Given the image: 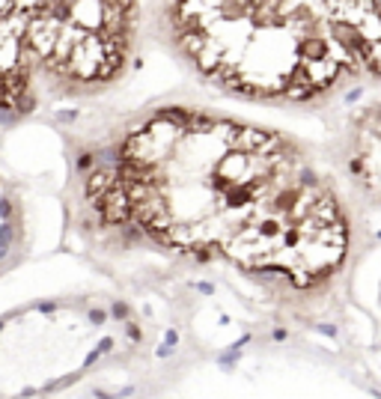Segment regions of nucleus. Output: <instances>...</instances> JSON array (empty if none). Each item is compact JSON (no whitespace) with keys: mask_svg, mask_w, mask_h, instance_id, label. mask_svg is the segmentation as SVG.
<instances>
[{"mask_svg":"<svg viewBox=\"0 0 381 399\" xmlns=\"http://www.w3.org/2000/svg\"><path fill=\"white\" fill-rule=\"evenodd\" d=\"M179 51L227 89L253 98H310L352 72L325 3H176Z\"/></svg>","mask_w":381,"mask_h":399,"instance_id":"nucleus-2","label":"nucleus"},{"mask_svg":"<svg viewBox=\"0 0 381 399\" xmlns=\"http://www.w3.org/2000/svg\"><path fill=\"white\" fill-rule=\"evenodd\" d=\"M328 18L349 54L352 72L381 75V3H325Z\"/></svg>","mask_w":381,"mask_h":399,"instance_id":"nucleus-5","label":"nucleus"},{"mask_svg":"<svg viewBox=\"0 0 381 399\" xmlns=\"http://www.w3.org/2000/svg\"><path fill=\"white\" fill-rule=\"evenodd\" d=\"M24 51L66 83H104L128 60L134 3H30Z\"/></svg>","mask_w":381,"mask_h":399,"instance_id":"nucleus-4","label":"nucleus"},{"mask_svg":"<svg viewBox=\"0 0 381 399\" xmlns=\"http://www.w3.org/2000/svg\"><path fill=\"white\" fill-rule=\"evenodd\" d=\"M298 176L301 161L283 137L200 110L158 113L119 155L125 212L182 250H227Z\"/></svg>","mask_w":381,"mask_h":399,"instance_id":"nucleus-1","label":"nucleus"},{"mask_svg":"<svg viewBox=\"0 0 381 399\" xmlns=\"http://www.w3.org/2000/svg\"><path fill=\"white\" fill-rule=\"evenodd\" d=\"M349 236V212L337 191L319 179L298 176L224 253L244 268L274 271L295 286H313L340 268Z\"/></svg>","mask_w":381,"mask_h":399,"instance_id":"nucleus-3","label":"nucleus"}]
</instances>
